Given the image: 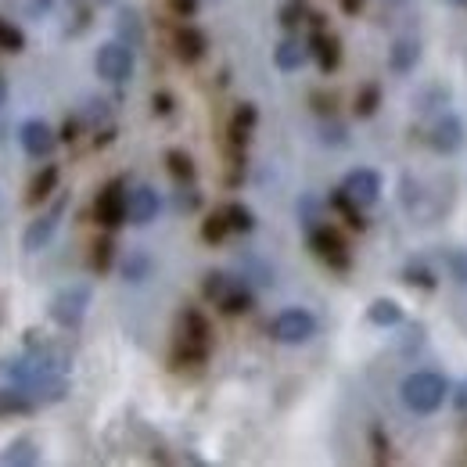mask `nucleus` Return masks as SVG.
<instances>
[{"mask_svg": "<svg viewBox=\"0 0 467 467\" xmlns=\"http://www.w3.org/2000/svg\"><path fill=\"white\" fill-rule=\"evenodd\" d=\"M378 105H381V87L378 83H367L359 94H356V105H352V112L359 119H370L378 112Z\"/></svg>", "mask_w": 467, "mask_h": 467, "instance_id": "7c9ffc66", "label": "nucleus"}, {"mask_svg": "<svg viewBox=\"0 0 467 467\" xmlns=\"http://www.w3.org/2000/svg\"><path fill=\"white\" fill-rule=\"evenodd\" d=\"M306 241H309L313 255H317V259H320L327 270H335V274H346V270L352 266L349 244H346V237L335 231L331 223H320V227L306 231Z\"/></svg>", "mask_w": 467, "mask_h": 467, "instance_id": "20e7f679", "label": "nucleus"}, {"mask_svg": "<svg viewBox=\"0 0 467 467\" xmlns=\"http://www.w3.org/2000/svg\"><path fill=\"white\" fill-rule=\"evenodd\" d=\"M76 130H79V119H68V122H65V130H61L58 137H61V140H65V144H72V140H76V137H79V133H76Z\"/></svg>", "mask_w": 467, "mask_h": 467, "instance_id": "79ce46f5", "label": "nucleus"}, {"mask_svg": "<svg viewBox=\"0 0 467 467\" xmlns=\"http://www.w3.org/2000/svg\"><path fill=\"white\" fill-rule=\"evenodd\" d=\"M306 61H309V44L298 40V36H285V40L274 47V65H277L281 72H298Z\"/></svg>", "mask_w": 467, "mask_h": 467, "instance_id": "a211bd4d", "label": "nucleus"}, {"mask_svg": "<svg viewBox=\"0 0 467 467\" xmlns=\"http://www.w3.org/2000/svg\"><path fill=\"white\" fill-rule=\"evenodd\" d=\"M346 126L342 122H324V144H346Z\"/></svg>", "mask_w": 467, "mask_h": 467, "instance_id": "4c0bfd02", "label": "nucleus"}, {"mask_svg": "<svg viewBox=\"0 0 467 467\" xmlns=\"http://www.w3.org/2000/svg\"><path fill=\"white\" fill-rule=\"evenodd\" d=\"M173 11L180 18H191V15L198 11V0H173Z\"/></svg>", "mask_w": 467, "mask_h": 467, "instance_id": "ea45409f", "label": "nucleus"}, {"mask_svg": "<svg viewBox=\"0 0 467 467\" xmlns=\"http://www.w3.org/2000/svg\"><path fill=\"white\" fill-rule=\"evenodd\" d=\"M428 144L439 155H453L464 144V122L453 116V112H442V116L428 126Z\"/></svg>", "mask_w": 467, "mask_h": 467, "instance_id": "9b49d317", "label": "nucleus"}, {"mask_svg": "<svg viewBox=\"0 0 467 467\" xmlns=\"http://www.w3.org/2000/svg\"><path fill=\"white\" fill-rule=\"evenodd\" d=\"M227 234H234L231 231V220H227V213L220 209V213H213L205 223H202V241L205 244H223L227 241Z\"/></svg>", "mask_w": 467, "mask_h": 467, "instance_id": "c85d7f7f", "label": "nucleus"}, {"mask_svg": "<svg viewBox=\"0 0 467 467\" xmlns=\"http://www.w3.org/2000/svg\"><path fill=\"white\" fill-rule=\"evenodd\" d=\"M162 213V198L155 187H133L130 191V202H126V216L133 227H148L151 220H159Z\"/></svg>", "mask_w": 467, "mask_h": 467, "instance_id": "ddd939ff", "label": "nucleus"}, {"mask_svg": "<svg viewBox=\"0 0 467 467\" xmlns=\"http://www.w3.org/2000/svg\"><path fill=\"white\" fill-rule=\"evenodd\" d=\"M0 464L4 467H36L40 464V446L22 435V439H11L4 450H0Z\"/></svg>", "mask_w": 467, "mask_h": 467, "instance_id": "f3484780", "label": "nucleus"}, {"mask_svg": "<svg viewBox=\"0 0 467 467\" xmlns=\"http://www.w3.org/2000/svg\"><path fill=\"white\" fill-rule=\"evenodd\" d=\"M116 36L126 44V47H140L144 44V18H140V11L137 7H119V15H116Z\"/></svg>", "mask_w": 467, "mask_h": 467, "instance_id": "6ab92c4d", "label": "nucleus"}, {"mask_svg": "<svg viewBox=\"0 0 467 467\" xmlns=\"http://www.w3.org/2000/svg\"><path fill=\"white\" fill-rule=\"evenodd\" d=\"M18 140H22V148H26L29 159H51V151L58 148L61 137L44 119H26L22 130H18Z\"/></svg>", "mask_w": 467, "mask_h": 467, "instance_id": "9d476101", "label": "nucleus"}, {"mask_svg": "<svg viewBox=\"0 0 467 467\" xmlns=\"http://www.w3.org/2000/svg\"><path fill=\"white\" fill-rule=\"evenodd\" d=\"M342 187H346V194H349L359 209H370L381 198V176L374 173V170H363V166L349 170L346 180H342Z\"/></svg>", "mask_w": 467, "mask_h": 467, "instance_id": "f8f14e48", "label": "nucleus"}, {"mask_svg": "<svg viewBox=\"0 0 467 467\" xmlns=\"http://www.w3.org/2000/svg\"><path fill=\"white\" fill-rule=\"evenodd\" d=\"M90 29V4L87 0H68L65 7V36H83Z\"/></svg>", "mask_w": 467, "mask_h": 467, "instance_id": "b1692460", "label": "nucleus"}, {"mask_svg": "<svg viewBox=\"0 0 467 467\" xmlns=\"http://www.w3.org/2000/svg\"><path fill=\"white\" fill-rule=\"evenodd\" d=\"M331 209H335V213H342V220L349 223L352 231H363V227H367V220H363V209H359V205L352 202L349 194H346V187H338V191L331 194Z\"/></svg>", "mask_w": 467, "mask_h": 467, "instance_id": "393cba45", "label": "nucleus"}, {"mask_svg": "<svg viewBox=\"0 0 467 467\" xmlns=\"http://www.w3.org/2000/svg\"><path fill=\"white\" fill-rule=\"evenodd\" d=\"M309 15H313V11H309V4H306V0H285V4H281V11H277V22H281L288 33H295L298 26H306V22H309Z\"/></svg>", "mask_w": 467, "mask_h": 467, "instance_id": "a878e982", "label": "nucleus"}, {"mask_svg": "<svg viewBox=\"0 0 467 467\" xmlns=\"http://www.w3.org/2000/svg\"><path fill=\"white\" fill-rule=\"evenodd\" d=\"M112 259H116V241L105 234L94 241V252H90V270L94 274H109L112 270Z\"/></svg>", "mask_w": 467, "mask_h": 467, "instance_id": "cd10ccee", "label": "nucleus"}, {"mask_svg": "<svg viewBox=\"0 0 467 467\" xmlns=\"http://www.w3.org/2000/svg\"><path fill=\"white\" fill-rule=\"evenodd\" d=\"M202 295H205L213 306H220V313H227V317L248 313V309L255 306L252 288H248L244 281L231 277V274H220V270L205 274V281H202Z\"/></svg>", "mask_w": 467, "mask_h": 467, "instance_id": "7ed1b4c3", "label": "nucleus"}, {"mask_svg": "<svg viewBox=\"0 0 467 467\" xmlns=\"http://www.w3.org/2000/svg\"><path fill=\"white\" fill-rule=\"evenodd\" d=\"M298 216H302V227H306V231H313V227H320V223H324L320 202H317L313 194H306V198L298 202Z\"/></svg>", "mask_w": 467, "mask_h": 467, "instance_id": "72a5a7b5", "label": "nucleus"}, {"mask_svg": "<svg viewBox=\"0 0 467 467\" xmlns=\"http://www.w3.org/2000/svg\"><path fill=\"white\" fill-rule=\"evenodd\" d=\"M338 4H342L346 15H359V7H363V0H338Z\"/></svg>", "mask_w": 467, "mask_h": 467, "instance_id": "37998d69", "label": "nucleus"}, {"mask_svg": "<svg viewBox=\"0 0 467 467\" xmlns=\"http://www.w3.org/2000/svg\"><path fill=\"white\" fill-rule=\"evenodd\" d=\"M453 407L461 410V413H467V378L453 389Z\"/></svg>", "mask_w": 467, "mask_h": 467, "instance_id": "a19ab883", "label": "nucleus"}, {"mask_svg": "<svg viewBox=\"0 0 467 467\" xmlns=\"http://www.w3.org/2000/svg\"><path fill=\"white\" fill-rule=\"evenodd\" d=\"M98 4H116V0H98Z\"/></svg>", "mask_w": 467, "mask_h": 467, "instance_id": "de8ad7c7", "label": "nucleus"}, {"mask_svg": "<svg viewBox=\"0 0 467 467\" xmlns=\"http://www.w3.org/2000/svg\"><path fill=\"white\" fill-rule=\"evenodd\" d=\"M306 44H309V58L320 65V72H335V68H338V61H342V44H338V36H331L327 29H313Z\"/></svg>", "mask_w": 467, "mask_h": 467, "instance_id": "4468645a", "label": "nucleus"}, {"mask_svg": "<svg viewBox=\"0 0 467 467\" xmlns=\"http://www.w3.org/2000/svg\"><path fill=\"white\" fill-rule=\"evenodd\" d=\"M58 166H44L40 173L33 176V183H29V194H26V205H40V202H47L55 191H58Z\"/></svg>", "mask_w": 467, "mask_h": 467, "instance_id": "4be33fe9", "label": "nucleus"}, {"mask_svg": "<svg viewBox=\"0 0 467 467\" xmlns=\"http://www.w3.org/2000/svg\"><path fill=\"white\" fill-rule=\"evenodd\" d=\"M446 270L457 285H467V248H450L446 252Z\"/></svg>", "mask_w": 467, "mask_h": 467, "instance_id": "f704fd0d", "label": "nucleus"}, {"mask_svg": "<svg viewBox=\"0 0 467 467\" xmlns=\"http://www.w3.org/2000/svg\"><path fill=\"white\" fill-rule=\"evenodd\" d=\"M173 51L183 65H194V61L205 58L209 40H205V33H202L198 26H180V29L173 33Z\"/></svg>", "mask_w": 467, "mask_h": 467, "instance_id": "2eb2a0df", "label": "nucleus"}, {"mask_svg": "<svg viewBox=\"0 0 467 467\" xmlns=\"http://www.w3.org/2000/svg\"><path fill=\"white\" fill-rule=\"evenodd\" d=\"M370 446H374V461H378V464H389V461H392L389 439L381 435V428H370Z\"/></svg>", "mask_w": 467, "mask_h": 467, "instance_id": "e433bc0d", "label": "nucleus"}, {"mask_svg": "<svg viewBox=\"0 0 467 467\" xmlns=\"http://www.w3.org/2000/svg\"><path fill=\"white\" fill-rule=\"evenodd\" d=\"M26 413H36V403H33L18 385L0 389V420H4V417H26Z\"/></svg>", "mask_w": 467, "mask_h": 467, "instance_id": "5701e85b", "label": "nucleus"}, {"mask_svg": "<svg viewBox=\"0 0 467 467\" xmlns=\"http://www.w3.org/2000/svg\"><path fill=\"white\" fill-rule=\"evenodd\" d=\"M223 213H227V220H231L234 234H252V231H255V213H252L248 205L231 202V205H223Z\"/></svg>", "mask_w": 467, "mask_h": 467, "instance_id": "c756f323", "label": "nucleus"}, {"mask_svg": "<svg viewBox=\"0 0 467 467\" xmlns=\"http://www.w3.org/2000/svg\"><path fill=\"white\" fill-rule=\"evenodd\" d=\"M166 170H170V176H173L176 183H194V162H191V155L180 151V148L166 151Z\"/></svg>", "mask_w": 467, "mask_h": 467, "instance_id": "bb28decb", "label": "nucleus"}, {"mask_svg": "<svg viewBox=\"0 0 467 467\" xmlns=\"http://www.w3.org/2000/svg\"><path fill=\"white\" fill-rule=\"evenodd\" d=\"M270 335H274L281 346H302V342H309V338L317 335V317H313L309 309L292 306V309H285V313L274 317Z\"/></svg>", "mask_w": 467, "mask_h": 467, "instance_id": "423d86ee", "label": "nucleus"}, {"mask_svg": "<svg viewBox=\"0 0 467 467\" xmlns=\"http://www.w3.org/2000/svg\"><path fill=\"white\" fill-rule=\"evenodd\" d=\"M94 68H98V76L109 79V83H126V79L133 76V47H126L122 40L101 44L98 55H94Z\"/></svg>", "mask_w": 467, "mask_h": 467, "instance_id": "1a4fd4ad", "label": "nucleus"}, {"mask_svg": "<svg viewBox=\"0 0 467 467\" xmlns=\"http://www.w3.org/2000/svg\"><path fill=\"white\" fill-rule=\"evenodd\" d=\"M126 202H130V191L122 187V180H112V183H105L101 191H98V198H94V220L105 227V231H116L122 227L130 216H126Z\"/></svg>", "mask_w": 467, "mask_h": 467, "instance_id": "0eeeda50", "label": "nucleus"}, {"mask_svg": "<svg viewBox=\"0 0 467 467\" xmlns=\"http://www.w3.org/2000/svg\"><path fill=\"white\" fill-rule=\"evenodd\" d=\"M151 105H155V116H170L173 112V98L170 94H155Z\"/></svg>", "mask_w": 467, "mask_h": 467, "instance_id": "58836bf2", "label": "nucleus"}, {"mask_svg": "<svg viewBox=\"0 0 467 467\" xmlns=\"http://www.w3.org/2000/svg\"><path fill=\"white\" fill-rule=\"evenodd\" d=\"M213 349V327L205 320L202 309H183L176 320V346H173V367H187V363H205Z\"/></svg>", "mask_w": 467, "mask_h": 467, "instance_id": "f257e3e1", "label": "nucleus"}, {"mask_svg": "<svg viewBox=\"0 0 467 467\" xmlns=\"http://www.w3.org/2000/svg\"><path fill=\"white\" fill-rule=\"evenodd\" d=\"M313 101H317V112H331V98H324V94H313Z\"/></svg>", "mask_w": 467, "mask_h": 467, "instance_id": "c03bdc74", "label": "nucleus"}, {"mask_svg": "<svg viewBox=\"0 0 467 467\" xmlns=\"http://www.w3.org/2000/svg\"><path fill=\"white\" fill-rule=\"evenodd\" d=\"M87 306H90V288H87V285H68V288H61V292L51 298L47 313H51V320H55L58 327L76 331V327L87 320Z\"/></svg>", "mask_w": 467, "mask_h": 467, "instance_id": "39448f33", "label": "nucleus"}, {"mask_svg": "<svg viewBox=\"0 0 467 467\" xmlns=\"http://www.w3.org/2000/svg\"><path fill=\"white\" fill-rule=\"evenodd\" d=\"M367 320H370L374 327H400V324L407 320V313H403V306H400L396 298H374V302L367 306Z\"/></svg>", "mask_w": 467, "mask_h": 467, "instance_id": "aec40b11", "label": "nucleus"}, {"mask_svg": "<svg viewBox=\"0 0 467 467\" xmlns=\"http://www.w3.org/2000/svg\"><path fill=\"white\" fill-rule=\"evenodd\" d=\"M450 4H461V7H467V0H450Z\"/></svg>", "mask_w": 467, "mask_h": 467, "instance_id": "49530a36", "label": "nucleus"}, {"mask_svg": "<svg viewBox=\"0 0 467 467\" xmlns=\"http://www.w3.org/2000/svg\"><path fill=\"white\" fill-rule=\"evenodd\" d=\"M0 51H7V55H22L26 51V33L7 18H0Z\"/></svg>", "mask_w": 467, "mask_h": 467, "instance_id": "2f4dec72", "label": "nucleus"}, {"mask_svg": "<svg viewBox=\"0 0 467 467\" xmlns=\"http://www.w3.org/2000/svg\"><path fill=\"white\" fill-rule=\"evenodd\" d=\"M65 213H68V194H58L55 205L26 227V234H22V248H26V252H40V248H47V244L55 241V234H58L61 216H65Z\"/></svg>", "mask_w": 467, "mask_h": 467, "instance_id": "6e6552de", "label": "nucleus"}, {"mask_svg": "<svg viewBox=\"0 0 467 467\" xmlns=\"http://www.w3.org/2000/svg\"><path fill=\"white\" fill-rule=\"evenodd\" d=\"M400 396H403V407L417 417H431L435 410L446 403L450 396V385L442 374L435 370H413L407 381L400 385Z\"/></svg>", "mask_w": 467, "mask_h": 467, "instance_id": "f03ea898", "label": "nucleus"}, {"mask_svg": "<svg viewBox=\"0 0 467 467\" xmlns=\"http://www.w3.org/2000/svg\"><path fill=\"white\" fill-rule=\"evenodd\" d=\"M403 281H407L410 288H420V292H435V285H439V274H435V266H431L428 259L413 255L407 266H403Z\"/></svg>", "mask_w": 467, "mask_h": 467, "instance_id": "412c9836", "label": "nucleus"}, {"mask_svg": "<svg viewBox=\"0 0 467 467\" xmlns=\"http://www.w3.org/2000/svg\"><path fill=\"white\" fill-rule=\"evenodd\" d=\"M173 205H176V213H194V209L202 205V194H198V191H194L191 183H180V191H176Z\"/></svg>", "mask_w": 467, "mask_h": 467, "instance_id": "c9c22d12", "label": "nucleus"}, {"mask_svg": "<svg viewBox=\"0 0 467 467\" xmlns=\"http://www.w3.org/2000/svg\"><path fill=\"white\" fill-rule=\"evenodd\" d=\"M148 274H151V259H148L144 252L126 255V263H122V277H126V281H133V285H137V281H144Z\"/></svg>", "mask_w": 467, "mask_h": 467, "instance_id": "473e14b6", "label": "nucleus"}, {"mask_svg": "<svg viewBox=\"0 0 467 467\" xmlns=\"http://www.w3.org/2000/svg\"><path fill=\"white\" fill-rule=\"evenodd\" d=\"M4 101H7V79L0 76V109H4Z\"/></svg>", "mask_w": 467, "mask_h": 467, "instance_id": "a18cd8bd", "label": "nucleus"}, {"mask_svg": "<svg viewBox=\"0 0 467 467\" xmlns=\"http://www.w3.org/2000/svg\"><path fill=\"white\" fill-rule=\"evenodd\" d=\"M417 61H420V40H417V36H400V40H392L389 68H392L396 76H410V72L417 68Z\"/></svg>", "mask_w": 467, "mask_h": 467, "instance_id": "dca6fc26", "label": "nucleus"}]
</instances>
